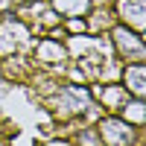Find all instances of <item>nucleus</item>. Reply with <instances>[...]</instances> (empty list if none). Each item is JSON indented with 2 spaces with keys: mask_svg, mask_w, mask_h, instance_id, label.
Instances as JSON below:
<instances>
[{
  "mask_svg": "<svg viewBox=\"0 0 146 146\" xmlns=\"http://www.w3.org/2000/svg\"><path fill=\"white\" fill-rule=\"evenodd\" d=\"M120 111H123V117H126L135 129L146 123V100H140V96H131V100H126L123 105H120Z\"/></svg>",
  "mask_w": 146,
  "mask_h": 146,
  "instance_id": "1a4fd4ad",
  "label": "nucleus"
},
{
  "mask_svg": "<svg viewBox=\"0 0 146 146\" xmlns=\"http://www.w3.org/2000/svg\"><path fill=\"white\" fill-rule=\"evenodd\" d=\"M100 137L105 146H131L137 140V131L129 120H120V117H105L100 123Z\"/></svg>",
  "mask_w": 146,
  "mask_h": 146,
  "instance_id": "f257e3e1",
  "label": "nucleus"
},
{
  "mask_svg": "<svg viewBox=\"0 0 146 146\" xmlns=\"http://www.w3.org/2000/svg\"><path fill=\"white\" fill-rule=\"evenodd\" d=\"M126 94H129L126 88H120V85H111V88L105 91V105L111 108V111H114V108H120V105L126 102Z\"/></svg>",
  "mask_w": 146,
  "mask_h": 146,
  "instance_id": "9d476101",
  "label": "nucleus"
},
{
  "mask_svg": "<svg viewBox=\"0 0 146 146\" xmlns=\"http://www.w3.org/2000/svg\"><path fill=\"white\" fill-rule=\"evenodd\" d=\"M123 79H126L123 88H126L131 96H140V100H146V64L131 62V64L123 70Z\"/></svg>",
  "mask_w": 146,
  "mask_h": 146,
  "instance_id": "423d86ee",
  "label": "nucleus"
},
{
  "mask_svg": "<svg viewBox=\"0 0 146 146\" xmlns=\"http://www.w3.org/2000/svg\"><path fill=\"white\" fill-rule=\"evenodd\" d=\"M120 18L129 29H143L146 27V0H120Z\"/></svg>",
  "mask_w": 146,
  "mask_h": 146,
  "instance_id": "20e7f679",
  "label": "nucleus"
},
{
  "mask_svg": "<svg viewBox=\"0 0 146 146\" xmlns=\"http://www.w3.org/2000/svg\"><path fill=\"white\" fill-rule=\"evenodd\" d=\"M111 41H114V47H117L120 56H140V53H146V44L126 27V23L114 29V38H111Z\"/></svg>",
  "mask_w": 146,
  "mask_h": 146,
  "instance_id": "39448f33",
  "label": "nucleus"
},
{
  "mask_svg": "<svg viewBox=\"0 0 146 146\" xmlns=\"http://www.w3.org/2000/svg\"><path fill=\"white\" fill-rule=\"evenodd\" d=\"M27 41H29V29L23 27L21 21H12V18H9L3 27H0V56L27 47Z\"/></svg>",
  "mask_w": 146,
  "mask_h": 146,
  "instance_id": "7ed1b4c3",
  "label": "nucleus"
},
{
  "mask_svg": "<svg viewBox=\"0 0 146 146\" xmlns=\"http://www.w3.org/2000/svg\"><path fill=\"white\" fill-rule=\"evenodd\" d=\"M15 3H32V0H15Z\"/></svg>",
  "mask_w": 146,
  "mask_h": 146,
  "instance_id": "9b49d317",
  "label": "nucleus"
},
{
  "mask_svg": "<svg viewBox=\"0 0 146 146\" xmlns=\"http://www.w3.org/2000/svg\"><path fill=\"white\" fill-rule=\"evenodd\" d=\"M53 12L58 18H88L91 0H53Z\"/></svg>",
  "mask_w": 146,
  "mask_h": 146,
  "instance_id": "6e6552de",
  "label": "nucleus"
},
{
  "mask_svg": "<svg viewBox=\"0 0 146 146\" xmlns=\"http://www.w3.org/2000/svg\"><path fill=\"white\" fill-rule=\"evenodd\" d=\"M56 105H58V111L64 117L85 114L91 108V94H88V88H82V85H62V91L56 96Z\"/></svg>",
  "mask_w": 146,
  "mask_h": 146,
  "instance_id": "f03ea898",
  "label": "nucleus"
},
{
  "mask_svg": "<svg viewBox=\"0 0 146 146\" xmlns=\"http://www.w3.org/2000/svg\"><path fill=\"white\" fill-rule=\"evenodd\" d=\"M35 56H38L41 64H58V62L64 64V58H67L62 41H56V38H44V41L38 44V53H35Z\"/></svg>",
  "mask_w": 146,
  "mask_h": 146,
  "instance_id": "0eeeda50",
  "label": "nucleus"
},
{
  "mask_svg": "<svg viewBox=\"0 0 146 146\" xmlns=\"http://www.w3.org/2000/svg\"><path fill=\"white\" fill-rule=\"evenodd\" d=\"M3 6H6V0H0V9H3Z\"/></svg>",
  "mask_w": 146,
  "mask_h": 146,
  "instance_id": "f8f14e48",
  "label": "nucleus"
}]
</instances>
